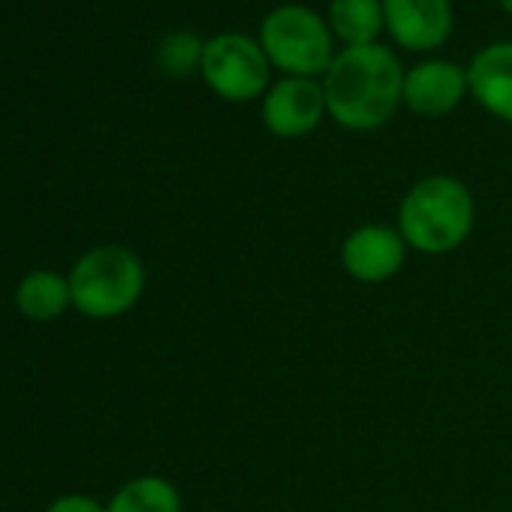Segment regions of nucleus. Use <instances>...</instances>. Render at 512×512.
Listing matches in <instances>:
<instances>
[{
	"label": "nucleus",
	"mask_w": 512,
	"mask_h": 512,
	"mask_svg": "<svg viewBox=\"0 0 512 512\" xmlns=\"http://www.w3.org/2000/svg\"><path fill=\"white\" fill-rule=\"evenodd\" d=\"M202 49L205 43L190 34V31H175L169 37H163L160 49H157V64L166 76H190L202 67Z\"/></svg>",
	"instance_id": "obj_14"
},
{
	"label": "nucleus",
	"mask_w": 512,
	"mask_h": 512,
	"mask_svg": "<svg viewBox=\"0 0 512 512\" xmlns=\"http://www.w3.org/2000/svg\"><path fill=\"white\" fill-rule=\"evenodd\" d=\"M497 4H500V10H503L506 16H512V0H497Z\"/></svg>",
	"instance_id": "obj_16"
},
{
	"label": "nucleus",
	"mask_w": 512,
	"mask_h": 512,
	"mask_svg": "<svg viewBox=\"0 0 512 512\" xmlns=\"http://www.w3.org/2000/svg\"><path fill=\"white\" fill-rule=\"evenodd\" d=\"M467 94V67L449 58H425L404 73V106L419 118H446Z\"/></svg>",
	"instance_id": "obj_9"
},
{
	"label": "nucleus",
	"mask_w": 512,
	"mask_h": 512,
	"mask_svg": "<svg viewBox=\"0 0 512 512\" xmlns=\"http://www.w3.org/2000/svg\"><path fill=\"white\" fill-rule=\"evenodd\" d=\"M467 88L491 118L512 124V40L488 43L470 58Z\"/></svg>",
	"instance_id": "obj_10"
},
{
	"label": "nucleus",
	"mask_w": 512,
	"mask_h": 512,
	"mask_svg": "<svg viewBox=\"0 0 512 512\" xmlns=\"http://www.w3.org/2000/svg\"><path fill=\"white\" fill-rule=\"evenodd\" d=\"M16 305L28 320L37 323L58 320L73 305L70 281L58 272H31L16 293Z\"/></svg>",
	"instance_id": "obj_12"
},
{
	"label": "nucleus",
	"mask_w": 512,
	"mask_h": 512,
	"mask_svg": "<svg viewBox=\"0 0 512 512\" xmlns=\"http://www.w3.org/2000/svg\"><path fill=\"white\" fill-rule=\"evenodd\" d=\"M404 73L398 55L383 43L341 49L320 79L329 118L350 133L386 127L404 106Z\"/></svg>",
	"instance_id": "obj_1"
},
{
	"label": "nucleus",
	"mask_w": 512,
	"mask_h": 512,
	"mask_svg": "<svg viewBox=\"0 0 512 512\" xmlns=\"http://www.w3.org/2000/svg\"><path fill=\"white\" fill-rule=\"evenodd\" d=\"M476 202L470 187L446 172L419 178L398 205V232L422 256L455 253L473 232Z\"/></svg>",
	"instance_id": "obj_2"
},
{
	"label": "nucleus",
	"mask_w": 512,
	"mask_h": 512,
	"mask_svg": "<svg viewBox=\"0 0 512 512\" xmlns=\"http://www.w3.org/2000/svg\"><path fill=\"white\" fill-rule=\"evenodd\" d=\"M407 241L398 226L362 223L341 244V269L356 284H386L407 263Z\"/></svg>",
	"instance_id": "obj_7"
},
{
	"label": "nucleus",
	"mask_w": 512,
	"mask_h": 512,
	"mask_svg": "<svg viewBox=\"0 0 512 512\" xmlns=\"http://www.w3.org/2000/svg\"><path fill=\"white\" fill-rule=\"evenodd\" d=\"M256 40L269 55L272 70L299 79H323L338 55L326 16L305 4H281L266 13Z\"/></svg>",
	"instance_id": "obj_3"
},
{
	"label": "nucleus",
	"mask_w": 512,
	"mask_h": 512,
	"mask_svg": "<svg viewBox=\"0 0 512 512\" xmlns=\"http://www.w3.org/2000/svg\"><path fill=\"white\" fill-rule=\"evenodd\" d=\"M199 76L208 91L226 103L263 100V94L272 88L269 55L263 52L260 40L241 31H223L205 40Z\"/></svg>",
	"instance_id": "obj_5"
},
{
	"label": "nucleus",
	"mask_w": 512,
	"mask_h": 512,
	"mask_svg": "<svg viewBox=\"0 0 512 512\" xmlns=\"http://www.w3.org/2000/svg\"><path fill=\"white\" fill-rule=\"evenodd\" d=\"M46 512H109V506L85 494H67V497H58Z\"/></svg>",
	"instance_id": "obj_15"
},
{
	"label": "nucleus",
	"mask_w": 512,
	"mask_h": 512,
	"mask_svg": "<svg viewBox=\"0 0 512 512\" xmlns=\"http://www.w3.org/2000/svg\"><path fill=\"white\" fill-rule=\"evenodd\" d=\"M263 124L278 139H305L329 118L320 79L281 76L260 100Z\"/></svg>",
	"instance_id": "obj_6"
},
{
	"label": "nucleus",
	"mask_w": 512,
	"mask_h": 512,
	"mask_svg": "<svg viewBox=\"0 0 512 512\" xmlns=\"http://www.w3.org/2000/svg\"><path fill=\"white\" fill-rule=\"evenodd\" d=\"M109 512H181V494L163 476H136L115 491Z\"/></svg>",
	"instance_id": "obj_13"
},
{
	"label": "nucleus",
	"mask_w": 512,
	"mask_h": 512,
	"mask_svg": "<svg viewBox=\"0 0 512 512\" xmlns=\"http://www.w3.org/2000/svg\"><path fill=\"white\" fill-rule=\"evenodd\" d=\"M73 305L91 320H112L127 314L142 290L145 269L142 260L124 244H100L88 250L70 272Z\"/></svg>",
	"instance_id": "obj_4"
},
{
	"label": "nucleus",
	"mask_w": 512,
	"mask_h": 512,
	"mask_svg": "<svg viewBox=\"0 0 512 512\" xmlns=\"http://www.w3.org/2000/svg\"><path fill=\"white\" fill-rule=\"evenodd\" d=\"M383 16L392 43L416 55L446 46L455 28L452 0H383Z\"/></svg>",
	"instance_id": "obj_8"
},
{
	"label": "nucleus",
	"mask_w": 512,
	"mask_h": 512,
	"mask_svg": "<svg viewBox=\"0 0 512 512\" xmlns=\"http://www.w3.org/2000/svg\"><path fill=\"white\" fill-rule=\"evenodd\" d=\"M326 22L341 49L374 46L386 34L383 0H329Z\"/></svg>",
	"instance_id": "obj_11"
}]
</instances>
